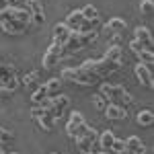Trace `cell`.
I'll return each instance as SVG.
<instances>
[{"label": "cell", "mask_w": 154, "mask_h": 154, "mask_svg": "<svg viewBox=\"0 0 154 154\" xmlns=\"http://www.w3.org/2000/svg\"><path fill=\"white\" fill-rule=\"evenodd\" d=\"M31 14L19 8V6H6V8H0V27L4 33L8 35H23L31 29Z\"/></svg>", "instance_id": "obj_1"}, {"label": "cell", "mask_w": 154, "mask_h": 154, "mask_svg": "<svg viewBox=\"0 0 154 154\" xmlns=\"http://www.w3.org/2000/svg\"><path fill=\"white\" fill-rule=\"evenodd\" d=\"M97 31H72L70 37L66 39V43L62 45V58H70L74 54H78L82 48L91 45L97 41Z\"/></svg>", "instance_id": "obj_2"}, {"label": "cell", "mask_w": 154, "mask_h": 154, "mask_svg": "<svg viewBox=\"0 0 154 154\" xmlns=\"http://www.w3.org/2000/svg\"><path fill=\"white\" fill-rule=\"evenodd\" d=\"M101 95L105 97L107 103H113V105H119L123 109L134 105V97L119 84H109V82H101Z\"/></svg>", "instance_id": "obj_3"}, {"label": "cell", "mask_w": 154, "mask_h": 154, "mask_svg": "<svg viewBox=\"0 0 154 154\" xmlns=\"http://www.w3.org/2000/svg\"><path fill=\"white\" fill-rule=\"evenodd\" d=\"M82 68L88 72H93L97 78L103 82L107 76H111V74H115V72L121 70V64H117V62H113V60L109 58H103L101 60H86V62H82Z\"/></svg>", "instance_id": "obj_4"}, {"label": "cell", "mask_w": 154, "mask_h": 154, "mask_svg": "<svg viewBox=\"0 0 154 154\" xmlns=\"http://www.w3.org/2000/svg\"><path fill=\"white\" fill-rule=\"evenodd\" d=\"M62 80L80 84V86L101 84V80L97 78L95 74H93V72H88V70H84L82 66H76V68H64V70H62Z\"/></svg>", "instance_id": "obj_5"}, {"label": "cell", "mask_w": 154, "mask_h": 154, "mask_svg": "<svg viewBox=\"0 0 154 154\" xmlns=\"http://www.w3.org/2000/svg\"><path fill=\"white\" fill-rule=\"evenodd\" d=\"M68 105H70V99L60 93V95H56V97H48V99L43 101V105H41V107H43V109H48L49 113L58 119V117L64 115V111L68 109Z\"/></svg>", "instance_id": "obj_6"}, {"label": "cell", "mask_w": 154, "mask_h": 154, "mask_svg": "<svg viewBox=\"0 0 154 154\" xmlns=\"http://www.w3.org/2000/svg\"><path fill=\"white\" fill-rule=\"evenodd\" d=\"M0 86L11 88L12 93H14V91H17V86H19V78H17L14 68H12L11 64H4L2 60H0Z\"/></svg>", "instance_id": "obj_7"}, {"label": "cell", "mask_w": 154, "mask_h": 154, "mask_svg": "<svg viewBox=\"0 0 154 154\" xmlns=\"http://www.w3.org/2000/svg\"><path fill=\"white\" fill-rule=\"evenodd\" d=\"M31 115H33V119H37V123H39V128L43 131H51L54 130V123H56V117L49 113L48 109H43V107H33L31 109Z\"/></svg>", "instance_id": "obj_8"}, {"label": "cell", "mask_w": 154, "mask_h": 154, "mask_svg": "<svg viewBox=\"0 0 154 154\" xmlns=\"http://www.w3.org/2000/svg\"><path fill=\"white\" fill-rule=\"evenodd\" d=\"M60 60H64V58H62V45L51 43V45H49V49L43 54L41 66H43V70H54V68L60 64Z\"/></svg>", "instance_id": "obj_9"}, {"label": "cell", "mask_w": 154, "mask_h": 154, "mask_svg": "<svg viewBox=\"0 0 154 154\" xmlns=\"http://www.w3.org/2000/svg\"><path fill=\"white\" fill-rule=\"evenodd\" d=\"M66 25L70 27V31H93V23H88L80 11H72L66 17Z\"/></svg>", "instance_id": "obj_10"}, {"label": "cell", "mask_w": 154, "mask_h": 154, "mask_svg": "<svg viewBox=\"0 0 154 154\" xmlns=\"http://www.w3.org/2000/svg\"><path fill=\"white\" fill-rule=\"evenodd\" d=\"M23 8L31 14L33 25H43L45 23V14H43V8H41V2H39V0H25Z\"/></svg>", "instance_id": "obj_11"}, {"label": "cell", "mask_w": 154, "mask_h": 154, "mask_svg": "<svg viewBox=\"0 0 154 154\" xmlns=\"http://www.w3.org/2000/svg\"><path fill=\"white\" fill-rule=\"evenodd\" d=\"M95 140H97V131L91 128V130L82 134L80 138H76V148H80L82 152H95Z\"/></svg>", "instance_id": "obj_12"}, {"label": "cell", "mask_w": 154, "mask_h": 154, "mask_svg": "<svg viewBox=\"0 0 154 154\" xmlns=\"http://www.w3.org/2000/svg\"><path fill=\"white\" fill-rule=\"evenodd\" d=\"M134 39L142 45L144 49H148V51H152L154 48V39H152V33H150V29H146V27H138L136 31H134Z\"/></svg>", "instance_id": "obj_13"}, {"label": "cell", "mask_w": 154, "mask_h": 154, "mask_svg": "<svg viewBox=\"0 0 154 154\" xmlns=\"http://www.w3.org/2000/svg\"><path fill=\"white\" fill-rule=\"evenodd\" d=\"M134 72H136V78L140 80V84H142V86H146V88H152V84H154L152 68H148V66H144V64H138V66L134 68Z\"/></svg>", "instance_id": "obj_14"}, {"label": "cell", "mask_w": 154, "mask_h": 154, "mask_svg": "<svg viewBox=\"0 0 154 154\" xmlns=\"http://www.w3.org/2000/svg\"><path fill=\"white\" fill-rule=\"evenodd\" d=\"M21 82H23V88L27 93H33V91H37L41 86V72L33 70V72H29V74H25Z\"/></svg>", "instance_id": "obj_15"}, {"label": "cell", "mask_w": 154, "mask_h": 154, "mask_svg": "<svg viewBox=\"0 0 154 154\" xmlns=\"http://www.w3.org/2000/svg\"><path fill=\"white\" fill-rule=\"evenodd\" d=\"M103 111H105V117L111 119V121H121V119L128 117V109H123V107H119V105H113V103H107V107Z\"/></svg>", "instance_id": "obj_16"}, {"label": "cell", "mask_w": 154, "mask_h": 154, "mask_svg": "<svg viewBox=\"0 0 154 154\" xmlns=\"http://www.w3.org/2000/svg\"><path fill=\"white\" fill-rule=\"evenodd\" d=\"M70 33H72V31H70V27H68L66 23H58L56 27H54V33H51V35H54V43L64 45L66 39L70 37Z\"/></svg>", "instance_id": "obj_17"}, {"label": "cell", "mask_w": 154, "mask_h": 154, "mask_svg": "<svg viewBox=\"0 0 154 154\" xmlns=\"http://www.w3.org/2000/svg\"><path fill=\"white\" fill-rule=\"evenodd\" d=\"M123 31H125V21L119 17L109 19V23L105 25V33H109V35H121Z\"/></svg>", "instance_id": "obj_18"}, {"label": "cell", "mask_w": 154, "mask_h": 154, "mask_svg": "<svg viewBox=\"0 0 154 154\" xmlns=\"http://www.w3.org/2000/svg\"><path fill=\"white\" fill-rule=\"evenodd\" d=\"M144 144L142 140L138 138V136H130L128 140H125V152H131V154H144Z\"/></svg>", "instance_id": "obj_19"}, {"label": "cell", "mask_w": 154, "mask_h": 154, "mask_svg": "<svg viewBox=\"0 0 154 154\" xmlns=\"http://www.w3.org/2000/svg\"><path fill=\"white\" fill-rule=\"evenodd\" d=\"M45 86V93H48V97H56L62 93V86H64V80L62 78H49L48 82L43 84Z\"/></svg>", "instance_id": "obj_20"}, {"label": "cell", "mask_w": 154, "mask_h": 154, "mask_svg": "<svg viewBox=\"0 0 154 154\" xmlns=\"http://www.w3.org/2000/svg\"><path fill=\"white\" fill-rule=\"evenodd\" d=\"M80 123H84V117H82V113H78V111H72L70 113V121L66 123V134L72 138V134H74V130L80 125Z\"/></svg>", "instance_id": "obj_21"}, {"label": "cell", "mask_w": 154, "mask_h": 154, "mask_svg": "<svg viewBox=\"0 0 154 154\" xmlns=\"http://www.w3.org/2000/svg\"><path fill=\"white\" fill-rule=\"evenodd\" d=\"M113 142H115V134L111 130H105L101 134V138H99V148H101L103 152H107V150H111Z\"/></svg>", "instance_id": "obj_22"}, {"label": "cell", "mask_w": 154, "mask_h": 154, "mask_svg": "<svg viewBox=\"0 0 154 154\" xmlns=\"http://www.w3.org/2000/svg\"><path fill=\"white\" fill-rule=\"evenodd\" d=\"M136 121H138V125H142V128H150L154 123V113L150 109H142V111H138Z\"/></svg>", "instance_id": "obj_23"}, {"label": "cell", "mask_w": 154, "mask_h": 154, "mask_svg": "<svg viewBox=\"0 0 154 154\" xmlns=\"http://www.w3.org/2000/svg\"><path fill=\"white\" fill-rule=\"evenodd\" d=\"M82 17L88 21V23H93V25H97L99 23V11H97V6H93V4H86L82 11Z\"/></svg>", "instance_id": "obj_24"}, {"label": "cell", "mask_w": 154, "mask_h": 154, "mask_svg": "<svg viewBox=\"0 0 154 154\" xmlns=\"http://www.w3.org/2000/svg\"><path fill=\"white\" fill-rule=\"evenodd\" d=\"M134 56L140 60V64L148 66V68H152V64H154V54H152V51H148V49H140V51H136Z\"/></svg>", "instance_id": "obj_25"}, {"label": "cell", "mask_w": 154, "mask_h": 154, "mask_svg": "<svg viewBox=\"0 0 154 154\" xmlns=\"http://www.w3.org/2000/svg\"><path fill=\"white\" fill-rule=\"evenodd\" d=\"M45 99H48V93H45V86L41 84L37 91H33V95H31V103H33V107H39V105H43Z\"/></svg>", "instance_id": "obj_26"}, {"label": "cell", "mask_w": 154, "mask_h": 154, "mask_svg": "<svg viewBox=\"0 0 154 154\" xmlns=\"http://www.w3.org/2000/svg\"><path fill=\"white\" fill-rule=\"evenodd\" d=\"M140 12H142V17L150 19L154 14V2L152 0H142V2H140Z\"/></svg>", "instance_id": "obj_27"}, {"label": "cell", "mask_w": 154, "mask_h": 154, "mask_svg": "<svg viewBox=\"0 0 154 154\" xmlns=\"http://www.w3.org/2000/svg\"><path fill=\"white\" fill-rule=\"evenodd\" d=\"M14 140V134L8 131L6 128H0V146H6V144H11Z\"/></svg>", "instance_id": "obj_28"}, {"label": "cell", "mask_w": 154, "mask_h": 154, "mask_svg": "<svg viewBox=\"0 0 154 154\" xmlns=\"http://www.w3.org/2000/svg\"><path fill=\"white\" fill-rule=\"evenodd\" d=\"M93 105H95V109H99V111H103V109L107 107L105 97L101 95V93H99V95H93Z\"/></svg>", "instance_id": "obj_29"}, {"label": "cell", "mask_w": 154, "mask_h": 154, "mask_svg": "<svg viewBox=\"0 0 154 154\" xmlns=\"http://www.w3.org/2000/svg\"><path fill=\"white\" fill-rule=\"evenodd\" d=\"M12 99V91L6 86H0V103H8Z\"/></svg>", "instance_id": "obj_30"}, {"label": "cell", "mask_w": 154, "mask_h": 154, "mask_svg": "<svg viewBox=\"0 0 154 154\" xmlns=\"http://www.w3.org/2000/svg\"><path fill=\"white\" fill-rule=\"evenodd\" d=\"M111 150L117 154H123L125 152V140H117L115 138V142H113V146H111Z\"/></svg>", "instance_id": "obj_31"}, {"label": "cell", "mask_w": 154, "mask_h": 154, "mask_svg": "<svg viewBox=\"0 0 154 154\" xmlns=\"http://www.w3.org/2000/svg\"><path fill=\"white\" fill-rule=\"evenodd\" d=\"M97 154H107V152H103V150H101V152H97Z\"/></svg>", "instance_id": "obj_32"}, {"label": "cell", "mask_w": 154, "mask_h": 154, "mask_svg": "<svg viewBox=\"0 0 154 154\" xmlns=\"http://www.w3.org/2000/svg\"><path fill=\"white\" fill-rule=\"evenodd\" d=\"M84 154H97V152H84Z\"/></svg>", "instance_id": "obj_33"}, {"label": "cell", "mask_w": 154, "mask_h": 154, "mask_svg": "<svg viewBox=\"0 0 154 154\" xmlns=\"http://www.w3.org/2000/svg\"><path fill=\"white\" fill-rule=\"evenodd\" d=\"M0 154H4V152H2V146H0Z\"/></svg>", "instance_id": "obj_34"}, {"label": "cell", "mask_w": 154, "mask_h": 154, "mask_svg": "<svg viewBox=\"0 0 154 154\" xmlns=\"http://www.w3.org/2000/svg\"><path fill=\"white\" fill-rule=\"evenodd\" d=\"M123 154H131V152H123Z\"/></svg>", "instance_id": "obj_35"}, {"label": "cell", "mask_w": 154, "mask_h": 154, "mask_svg": "<svg viewBox=\"0 0 154 154\" xmlns=\"http://www.w3.org/2000/svg\"><path fill=\"white\" fill-rule=\"evenodd\" d=\"M51 154H58V152H51Z\"/></svg>", "instance_id": "obj_36"}, {"label": "cell", "mask_w": 154, "mask_h": 154, "mask_svg": "<svg viewBox=\"0 0 154 154\" xmlns=\"http://www.w3.org/2000/svg\"><path fill=\"white\" fill-rule=\"evenodd\" d=\"M11 154H17V152H11Z\"/></svg>", "instance_id": "obj_37"}]
</instances>
